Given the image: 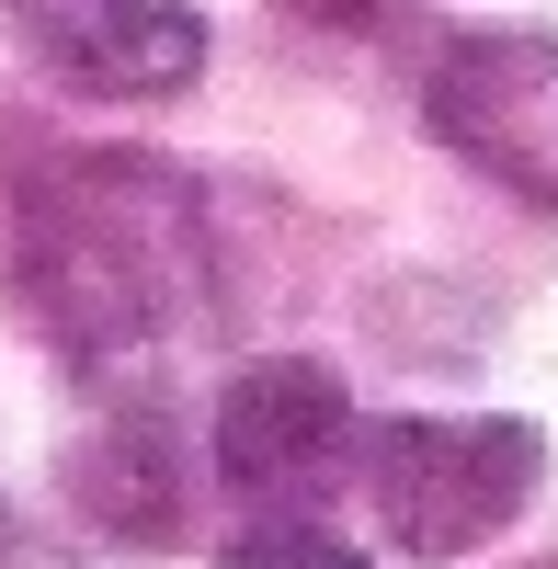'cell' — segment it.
Listing matches in <instances>:
<instances>
[{
  "label": "cell",
  "instance_id": "cell-1",
  "mask_svg": "<svg viewBox=\"0 0 558 569\" xmlns=\"http://www.w3.org/2000/svg\"><path fill=\"white\" fill-rule=\"evenodd\" d=\"M23 297L80 388H171V342L206 330V206L171 160L91 149L23 206Z\"/></svg>",
  "mask_w": 558,
  "mask_h": 569
},
{
  "label": "cell",
  "instance_id": "cell-2",
  "mask_svg": "<svg viewBox=\"0 0 558 569\" xmlns=\"http://www.w3.org/2000/svg\"><path fill=\"white\" fill-rule=\"evenodd\" d=\"M365 512L399 536V558H468L501 525H525V501L547 490V433L525 410H468V421H377L353 433Z\"/></svg>",
  "mask_w": 558,
  "mask_h": 569
},
{
  "label": "cell",
  "instance_id": "cell-3",
  "mask_svg": "<svg viewBox=\"0 0 558 569\" xmlns=\"http://www.w3.org/2000/svg\"><path fill=\"white\" fill-rule=\"evenodd\" d=\"M422 126L479 182L558 217V34L547 23H456L422 58Z\"/></svg>",
  "mask_w": 558,
  "mask_h": 569
},
{
  "label": "cell",
  "instance_id": "cell-4",
  "mask_svg": "<svg viewBox=\"0 0 558 569\" xmlns=\"http://www.w3.org/2000/svg\"><path fill=\"white\" fill-rule=\"evenodd\" d=\"M206 456H217V479L240 501H273V512L319 501L353 467V388H342V365H319V353L240 365L217 388V410H206Z\"/></svg>",
  "mask_w": 558,
  "mask_h": 569
},
{
  "label": "cell",
  "instance_id": "cell-5",
  "mask_svg": "<svg viewBox=\"0 0 558 569\" xmlns=\"http://www.w3.org/2000/svg\"><path fill=\"white\" fill-rule=\"evenodd\" d=\"M46 80L91 103H171L206 69V12L195 0H12Z\"/></svg>",
  "mask_w": 558,
  "mask_h": 569
},
{
  "label": "cell",
  "instance_id": "cell-6",
  "mask_svg": "<svg viewBox=\"0 0 558 569\" xmlns=\"http://www.w3.org/2000/svg\"><path fill=\"white\" fill-rule=\"evenodd\" d=\"M69 501L103 536L149 547L182 525V433H171V388H91V433L69 445Z\"/></svg>",
  "mask_w": 558,
  "mask_h": 569
},
{
  "label": "cell",
  "instance_id": "cell-7",
  "mask_svg": "<svg viewBox=\"0 0 558 569\" xmlns=\"http://www.w3.org/2000/svg\"><path fill=\"white\" fill-rule=\"evenodd\" d=\"M217 569H377V558L342 547V536H319V525H251V536L217 547Z\"/></svg>",
  "mask_w": 558,
  "mask_h": 569
},
{
  "label": "cell",
  "instance_id": "cell-8",
  "mask_svg": "<svg viewBox=\"0 0 558 569\" xmlns=\"http://www.w3.org/2000/svg\"><path fill=\"white\" fill-rule=\"evenodd\" d=\"M536 569H558V558H536Z\"/></svg>",
  "mask_w": 558,
  "mask_h": 569
}]
</instances>
